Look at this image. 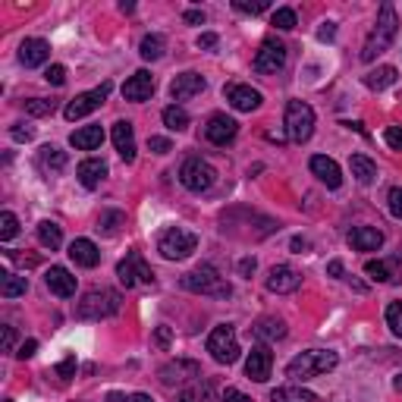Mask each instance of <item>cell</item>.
Listing matches in <instances>:
<instances>
[{
	"label": "cell",
	"instance_id": "cell-1",
	"mask_svg": "<svg viewBox=\"0 0 402 402\" xmlns=\"http://www.w3.org/2000/svg\"><path fill=\"white\" fill-rule=\"evenodd\" d=\"M396 10H393V4H380V13H377V23H374V29L368 35V41H365L362 47V60L371 63L377 60L384 51H390L393 38H396Z\"/></svg>",
	"mask_w": 402,
	"mask_h": 402
},
{
	"label": "cell",
	"instance_id": "cell-2",
	"mask_svg": "<svg viewBox=\"0 0 402 402\" xmlns=\"http://www.w3.org/2000/svg\"><path fill=\"white\" fill-rule=\"evenodd\" d=\"M182 289H189L195 295H214V299H230L232 295V286L214 264H201L199 271L186 273L182 277Z\"/></svg>",
	"mask_w": 402,
	"mask_h": 402
},
{
	"label": "cell",
	"instance_id": "cell-3",
	"mask_svg": "<svg viewBox=\"0 0 402 402\" xmlns=\"http://www.w3.org/2000/svg\"><path fill=\"white\" fill-rule=\"evenodd\" d=\"M340 365V355L330 349H308L302 355H295L292 362L286 365V374L295 380H308V377H317V374H327Z\"/></svg>",
	"mask_w": 402,
	"mask_h": 402
},
{
	"label": "cell",
	"instance_id": "cell-4",
	"mask_svg": "<svg viewBox=\"0 0 402 402\" xmlns=\"http://www.w3.org/2000/svg\"><path fill=\"white\" fill-rule=\"evenodd\" d=\"M117 312H119V292H114V289H88L82 295L79 308H76V314L82 321H101V317H110Z\"/></svg>",
	"mask_w": 402,
	"mask_h": 402
},
{
	"label": "cell",
	"instance_id": "cell-5",
	"mask_svg": "<svg viewBox=\"0 0 402 402\" xmlns=\"http://www.w3.org/2000/svg\"><path fill=\"white\" fill-rule=\"evenodd\" d=\"M195 249H199V236L189 232V230H182V227L164 230V232H160V239H158V252L167 261H182V258L192 255Z\"/></svg>",
	"mask_w": 402,
	"mask_h": 402
},
{
	"label": "cell",
	"instance_id": "cell-6",
	"mask_svg": "<svg viewBox=\"0 0 402 402\" xmlns=\"http://www.w3.org/2000/svg\"><path fill=\"white\" fill-rule=\"evenodd\" d=\"M314 132V110L305 101H289L286 104V136L295 145L308 142Z\"/></svg>",
	"mask_w": 402,
	"mask_h": 402
},
{
	"label": "cell",
	"instance_id": "cell-7",
	"mask_svg": "<svg viewBox=\"0 0 402 402\" xmlns=\"http://www.w3.org/2000/svg\"><path fill=\"white\" fill-rule=\"evenodd\" d=\"M208 352L214 355V362L220 365H232L239 358V340H236V327L232 324H220V327L211 330L208 336Z\"/></svg>",
	"mask_w": 402,
	"mask_h": 402
},
{
	"label": "cell",
	"instance_id": "cell-8",
	"mask_svg": "<svg viewBox=\"0 0 402 402\" xmlns=\"http://www.w3.org/2000/svg\"><path fill=\"white\" fill-rule=\"evenodd\" d=\"M179 182L189 189V192H208L217 182V170L201 158H189L179 170Z\"/></svg>",
	"mask_w": 402,
	"mask_h": 402
},
{
	"label": "cell",
	"instance_id": "cell-9",
	"mask_svg": "<svg viewBox=\"0 0 402 402\" xmlns=\"http://www.w3.org/2000/svg\"><path fill=\"white\" fill-rule=\"evenodd\" d=\"M117 277H119V283H123L126 289H132L136 283H148V286L154 283V271L145 264L142 252H136V249H132L129 255L117 264Z\"/></svg>",
	"mask_w": 402,
	"mask_h": 402
},
{
	"label": "cell",
	"instance_id": "cell-10",
	"mask_svg": "<svg viewBox=\"0 0 402 402\" xmlns=\"http://www.w3.org/2000/svg\"><path fill=\"white\" fill-rule=\"evenodd\" d=\"M286 66V45L277 38H267L261 41L258 54H255V73L261 76H273Z\"/></svg>",
	"mask_w": 402,
	"mask_h": 402
},
{
	"label": "cell",
	"instance_id": "cell-11",
	"mask_svg": "<svg viewBox=\"0 0 402 402\" xmlns=\"http://www.w3.org/2000/svg\"><path fill=\"white\" fill-rule=\"evenodd\" d=\"M110 95V82H104V85H97L95 91H82V95H76L73 101L66 104V110H63V117L66 119H82L88 114H95L97 107H101L104 101H107Z\"/></svg>",
	"mask_w": 402,
	"mask_h": 402
},
{
	"label": "cell",
	"instance_id": "cell-12",
	"mask_svg": "<svg viewBox=\"0 0 402 402\" xmlns=\"http://www.w3.org/2000/svg\"><path fill=\"white\" fill-rule=\"evenodd\" d=\"M201 380V365L189 362V358H176V362L160 368V384L164 386H176V384H195Z\"/></svg>",
	"mask_w": 402,
	"mask_h": 402
},
{
	"label": "cell",
	"instance_id": "cell-13",
	"mask_svg": "<svg viewBox=\"0 0 402 402\" xmlns=\"http://www.w3.org/2000/svg\"><path fill=\"white\" fill-rule=\"evenodd\" d=\"M236 132H239V123L227 114H214L208 119V126H204V136H208L211 145H227L236 138Z\"/></svg>",
	"mask_w": 402,
	"mask_h": 402
},
{
	"label": "cell",
	"instance_id": "cell-14",
	"mask_svg": "<svg viewBox=\"0 0 402 402\" xmlns=\"http://www.w3.org/2000/svg\"><path fill=\"white\" fill-rule=\"evenodd\" d=\"M299 286H302V273L289 264H277V267H271V273H267V289H271V292L283 295V292H295Z\"/></svg>",
	"mask_w": 402,
	"mask_h": 402
},
{
	"label": "cell",
	"instance_id": "cell-15",
	"mask_svg": "<svg viewBox=\"0 0 402 402\" xmlns=\"http://www.w3.org/2000/svg\"><path fill=\"white\" fill-rule=\"evenodd\" d=\"M271 368H273V355L267 345H255V349L249 352V362H245V374H249L255 384H264L267 377H271Z\"/></svg>",
	"mask_w": 402,
	"mask_h": 402
},
{
	"label": "cell",
	"instance_id": "cell-16",
	"mask_svg": "<svg viewBox=\"0 0 402 402\" xmlns=\"http://www.w3.org/2000/svg\"><path fill=\"white\" fill-rule=\"evenodd\" d=\"M151 91H154V76L148 73V69H138V73H132L129 79H126L123 97H126V101L142 104V101H148V97H151Z\"/></svg>",
	"mask_w": 402,
	"mask_h": 402
},
{
	"label": "cell",
	"instance_id": "cell-17",
	"mask_svg": "<svg viewBox=\"0 0 402 402\" xmlns=\"http://www.w3.org/2000/svg\"><path fill=\"white\" fill-rule=\"evenodd\" d=\"M308 167H312V173H314L327 189H340V186H343L340 164H336L333 158H327V154H314L312 164H308Z\"/></svg>",
	"mask_w": 402,
	"mask_h": 402
},
{
	"label": "cell",
	"instance_id": "cell-18",
	"mask_svg": "<svg viewBox=\"0 0 402 402\" xmlns=\"http://www.w3.org/2000/svg\"><path fill=\"white\" fill-rule=\"evenodd\" d=\"M204 85H208L204 76H199V73H179L170 82V95H173V101H189V97L201 95Z\"/></svg>",
	"mask_w": 402,
	"mask_h": 402
},
{
	"label": "cell",
	"instance_id": "cell-19",
	"mask_svg": "<svg viewBox=\"0 0 402 402\" xmlns=\"http://www.w3.org/2000/svg\"><path fill=\"white\" fill-rule=\"evenodd\" d=\"M19 60H23V66H41V63L51 60V45H47L45 38H25L23 47H19Z\"/></svg>",
	"mask_w": 402,
	"mask_h": 402
},
{
	"label": "cell",
	"instance_id": "cell-20",
	"mask_svg": "<svg viewBox=\"0 0 402 402\" xmlns=\"http://www.w3.org/2000/svg\"><path fill=\"white\" fill-rule=\"evenodd\" d=\"M114 145L119 151V158L129 164V160H136V129H132L129 119H119L114 123Z\"/></svg>",
	"mask_w": 402,
	"mask_h": 402
},
{
	"label": "cell",
	"instance_id": "cell-21",
	"mask_svg": "<svg viewBox=\"0 0 402 402\" xmlns=\"http://www.w3.org/2000/svg\"><path fill=\"white\" fill-rule=\"evenodd\" d=\"M227 101H230L236 110H242V114H252V110L261 107V91L252 88V85H230Z\"/></svg>",
	"mask_w": 402,
	"mask_h": 402
},
{
	"label": "cell",
	"instance_id": "cell-22",
	"mask_svg": "<svg viewBox=\"0 0 402 402\" xmlns=\"http://www.w3.org/2000/svg\"><path fill=\"white\" fill-rule=\"evenodd\" d=\"M47 289H51L54 295H60V299H69V295H76V277L66 271V267H51L45 277Z\"/></svg>",
	"mask_w": 402,
	"mask_h": 402
},
{
	"label": "cell",
	"instance_id": "cell-23",
	"mask_svg": "<svg viewBox=\"0 0 402 402\" xmlns=\"http://www.w3.org/2000/svg\"><path fill=\"white\" fill-rule=\"evenodd\" d=\"M349 245L355 252H377L384 245V232L374 227H355L349 232Z\"/></svg>",
	"mask_w": 402,
	"mask_h": 402
},
{
	"label": "cell",
	"instance_id": "cell-24",
	"mask_svg": "<svg viewBox=\"0 0 402 402\" xmlns=\"http://www.w3.org/2000/svg\"><path fill=\"white\" fill-rule=\"evenodd\" d=\"M76 176H79V182L85 189H97V186H101V179L107 176V164L97 160V158H88V160H82V164H79Z\"/></svg>",
	"mask_w": 402,
	"mask_h": 402
},
{
	"label": "cell",
	"instance_id": "cell-25",
	"mask_svg": "<svg viewBox=\"0 0 402 402\" xmlns=\"http://www.w3.org/2000/svg\"><path fill=\"white\" fill-rule=\"evenodd\" d=\"M69 258H73L79 267H97L101 252H97V245L91 242V239H76V242L69 245Z\"/></svg>",
	"mask_w": 402,
	"mask_h": 402
},
{
	"label": "cell",
	"instance_id": "cell-26",
	"mask_svg": "<svg viewBox=\"0 0 402 402\" xmlns=\"http://www.w3.org/2000/svg\"><path fill=\"white\" fill-rule=\"evenodd\" d=\"M101 142H104L101 126H82V129H76L69 136V145L79 148V151H95V148H101Z\"/></svg>",
	"mask_w": 402,
	"mask_h": 402
},
{
	"label": "cell",
	"instance_id": "cell-27",
	"mask_svg": "<svg viewBox=\"0 0 402 402\" xmlns=\"http://www.w3.org/2000/svg\"><path fill=\"white\" fill-rule=\"evenodd\" d=\"M252 336H255V340H264V343L283 340V336H286V324L280 321V317H261L255 327H252Z\"/></svg>",
	"mask_w": 402,
	"mask_h": 402
},
{
	"label": "cell",
	"instance_id": "cell-28",
	"mask_svg": "<svg viewBox=\"0 0 402 402\" xmlns=\"http://www.w3.org/2000/svg\"><path fill=\"white\" fill-rule=\"evenodd\" d=\"M176 402H214V384L211 380H195L192 386H186L179 393Z\"/></svg>",
	"mask_w": 402,
	"mask_h": 402
},
{
	"label": "cell",
	"instance_id": "cell-29",
	"mask_svg": "<svg viewBox=\"0 0 402 402\" xmlns=\"http://www.w3.org/2000/svg\"><path fill=\"white\" fill-rule=\"evenodd\" d=\"M349 167H352V176H355L362 186H368V182L377 179V167H374V160H368L365 154H352Z\"/></svg>",
	"mask_w": 402,
	"mask_h": 402
},
{
	"label": "cell",
	"instance_id": "cell-30",
	"mask_svg": "<svg viewBox=\"0 0 402 402\" xmlns=\"http://www.w3.org/2000/svg\"><path fill=\"white\" fill-rule=\"evenodd\" d=\"M393 82H396V66H377V69H371V73L365 76V85L374 88V91L390 88Z\"/></svg>",
	"mask_w": 402,
	"mask_h": 402
},
{
	"label": "cell",
	"instance_id": "cell-31",
	"mask_svg": "<svg viewBox=\"0 0 402 402\" xmlns=\"http://www.w3.org/2000/svg\"><path fill=\"white\" fill-rule=\"evenodd\" d=\"M271 402H317L312 390H302V386H277L271 393Z\"/></svg>",
	"mask_w": 402,
	"mask_h": 402
},
{
	"label": "cell",
	"instance_id": "cell-32",
	"mask_svg": "<svg viewBox=\"0 0 402 402\" xmlns=\"http://www.w3.org/2000/svg\"><path fill=\"white\" fill-rule=\"evenodd\" d=\"M25 289H29V280L19 277V273H4V277H0V295H4V299L25 295Z\"/></svg>",
	"mask_w": 402,
	"mask_h": 402
},
{
	"label": "cell",
	"instance_id": "cell-33",
	"mask_svg": "<svg viewBox=\"0 0 402 402\" xmlns=\"http://www.w3.org/2000/svg\"><path fill=\"white\" fill-rule=\"evenodd\" d=\"M167 51V41L164 35H145L142 45H138V54H142V60H160Z\"/></svg>",
	"mask_w": 402,
	"mask_h": 402
},
{
	"label": "cell",
	"instance_id": "cell-34",
	"mask_svg": "<svg viewBox=\"0 0 402 402\" xmlns=\"http://www.w3.org/2000/svg\"><path fill=\"white\" fill-rule=\"evenodd\" d=\"M38 242L45 245V249H60V242H63V230L57 227L54 220H41L38 223Z\"/></svg>",
	"mask_w": 402,
	"mask_h": 402
},
{
	"label": "cell",
	"instance_id": "cell-35",
	"mask_svg": "<svg viewBox=\"0 0 402 402\" xmlns=\"http://www.w3.org/2000/svg\"><path fill=\"white\" fill-rule=\"evenodd\" d=\"M393 264H396V261H368V264H365V273H368L371 280H377V283H393V280H396Z\"/></svg>",
	"mask_w": 402,
	"mask_h": 402
},
{
	"label": "cell",
	"instance_id": "cell-36",
	"mask_svg": "<svg viewBox=\"0 0 402 402\" xmlns=\"http://www.w3.org/2000/svg\"><path fill=\"white\" fill-rule=\"evenodd\" d=\"M126 223V214L123 211H101V217H97V230H104L107 236H114V232Z\"/></svg>",
	"mask_w": 402,
	"mask_h": 402
},
{
	"label": "cell",
	"instance_id": "cell-37",
	"mask_svg": "<svg viewBox=\"0 0 402 402\" xmlns=\"http://www.w3.org/2000/svg\"><path fill=\"white\" fill-rule=\"evenodd\" d=\"M41 164L47 167V170H63L66 167V151H60V148H54V145H47V148H41Z\"/></svg>",
	"mask_w": 402,
	"mask_h": 402
},
{
	"label": "cell",
	"instance_id": "cell-38",
	"mask_svg": "<svg viewBox=\"0 0 402 402\" xmlns=\"http://www.w3.org/2000/svg\"><path fill=\"white\" fill-rule=\"evenodd\" d=\"M164 126L167 129H173V132H182L189 126V114L182 107H176V104L173 107H164Z\"/></svg>",
	"mask_w": 402,
	"mask_h": 402
},
{
	"label": "cell",
	"instance_id": "cell-39",
	"mask_svg": "<svg viewBox=\"0 0 402 402\" xmlns=\"http://www.w3.org/2000/svg\"><path fill=\"white\" fill-rule=\"evenodd\" d=\"M54 107H57V104L47 101V97H32V101H25V114L29 117H51Z\"/></svg>",
	"mask_w": 402,
	"mask_h": 402
},
{
	"label": "cell",
	"instance_id": "cell-40",
	"mask_svg": "<svg viewBox=\"0 0 402 402\" xmlns=\"http://www.w3.org/2000/svg\"><path fill=\"white\" fill-rule=\"evenodd\" d=\"M271 25H277L280 32H289V29H295V13L289 10V6H280L277 13L271 16Z\"/></svg>",
	"mask_w": 402,
	"mask_h": 402
},
{
	"label": "cell",
	"instance_id": "cell-41",
	"mask_svg": "<svg viewBox=\"0 0 402 402\" xmlns=\"http://www.w3.org/2000/svg\"><path fill=\"white\" fill-rule=\"evenodd\" d=\"M16 232H19V220H16V214L4 211V214H0V239H4V242H10V239L16 236Z\"/></svg>",
	"mask_w": 402,
	"mask_h": 402
},
{
	"label": "cell",
	"instance_id": "cell-42",
	"mask_svg": "<svg viewBox=\"0 0 402 402\" xmlns=\"http://www.w3.org/2000/svg\"><path fill=\"white\" fill-rule=\"evenodd\" d=\"M386 324H390L393 333L402 336V302H393V305L386 308Z\"/></svg>",
	"mask_w": 402,
	"mask_h": 402
},
{
	"label": "cell",
	"instance_id": "cell-43",
	"mask_svg": "<svg viewBox=\"0 0 402 402\" xmlns=\"http://www.w3.org/2000/svg\"><path fill=\"white\" fill-rule=\"evenodd\" d=\"M232 6H236L239 13H252V16H255V13H264L271 4H267V0H236Z\"/></svg>",
	"mask_w": 402,
	"mask_h": 402
},
{
	"label": "cell",
	"instance_id": "cell-44",
	"mask_svg": "<svg viewBox=\"0 0 402 402\" xmlns=\"http://www.w3.org/2000/svg\"><path fill=\"white\" fill-rule=\"evenodd\" d=\"M76 368H79V365H76V355H66L54 371H57L60 380H69V377H76Z\"/></svg>",
	"mask_w": 402,
	"mask_h": 402
},
{
	"label": "cell",
	"instance_id": "cell-45",
	"mask_svg": "<svg viewBox=\"0 0 402 402\" xmlns=\"http://www.w3.org/2000/svg\"><path fill=\"white\" fill-rule=\"evenodd\" d=\"M45 79L51 82V85H63V82H66V66H60V63H54V66H47Z\"/></svg>",
	"mask_w": 402,
	"mask_h": 402
},
{
	"label": "cell",
	"instance_id": "cell-46",
	"mask_svg": "<svg viewBox=\"0 0 402 402\" xmlns=\"http://www.w3.org/2000/svg\"><path fill=\"white\" fill-rule=\"evenodd\" d=\"M170 138H164V136H151L148 138V151H154V154H167L170 151Z\"/></svg>",
	"mask_w": 402,
	"mask_h": 402
},
{
	"label": "cell",
	"instance_id": "cell-47",
	"mask_svg": "<svg viewBox=\"0 0 402 402\" xmlns=\"http://www.w3.org/2000/svg\"><path fill=\"white\" fill-rule=\"evenodd\" d=\"M386 201H390V214H393V217H399V220H402V189H390Z\"/></svg>",
	"mask_w": 402,
	"mask_h": 402
},
{
	"label": "cell",
	"instance_id": "cell-48",
	"mask_svg": "<svg viewBox=\"0 0 402 402\" xmlns=\"http://www.w3.org/2000/svg\"><path fill=\"white\" fill-rule=\"evenodd\" d=\"M384 138H386V145H390V148H396V151H402V129H399V126H386Z\"/></svg>",
	"mask_w": 402,
	"mask_h": 402
},
{
	"label": "cell",
	"instance_id": "cell-49",
	"mask_svg": "<svg viewBox=\"0 0 402 402\" xmlns=\"http://www.w3.org/2000/svg\"><path fill=\"white\" fill-rule=\"evenodd\" d=\"M10 136L16 138V142H32V136H35V132H32L25 123H16V126H13V129H10Z\"/></svg>",
	"mask_w": 402,
	"mask_h": 402
},
{
	"label": "cell",
	"instance_id": "cell-50",
	"mask_svg": "<svg viewBox=\"0 0 402 402\" xmlns=\"http://www.w3.org/2000/svg\"><path fill=\"white\" fill-rule=\"evenodd\" d=\"M4 352H13V345H16V330L10 327V324H4Z\"/></svg>",
	"mask_w": 402,
	"mask_h": 402
},
{
	"label": "cell",
	"instance_id": "cell-51",
	"mask_svg": "<svg viewBox=\"0 0 402 402\" xmlns=\"http://www.w3.org/2000/svg\"><path fill=\"white\" fill-rule=\"evenodd\" d=\"M35 352H38V340H25L23 345H19V352H16V355H19V358H23V362H25V358H32Z\"/></svg>",
	"mask_w": 402,
	"mask_h": 402
},
{
	"label": "cell",
	"instance_id": "cell-52",
	"mask_svg": "<svg viewBox=\"0 0 402 402\" xmlns=\"http://www.w3.org/2000/svg\"><path fill=\"white\" fill-rule=\"evenodd\" d=\"M333 35H336V25L333 23H324L321 29H317V38H321V41H333Z\"/></svg>",
	"mask_w": 402,
	"mask_h": 402
},
{
	"label": "cell",
	"instance_id": "cell-53",
	"mask_svg": "<svg viewBox=\"0 0 402 402\" xmlns=\"http://www.w3.org/2000/svg\"><path fill=\"white\" fill-rule=\"evenodd\" d=\"M255 258H242L239 261V273H242V277H252V273H255Z\"/></svg>",
	"mask_w": 402,
	"mask_h": 402
},
{
	"label": "cell",
	"instance_id": "cell-54",
	"mask_svg": "<svg viewBox=\"0 0 402 402\" xmlns=\"http://www.w3.org/2000/svg\"><path fill=\"white\" fill-rule=\"evenodd\" d=\"M223 402H252V396H245V393H239V390H232L230 386V390L223 393Z\"/></svg>",
	"mask_w": 402,
	"mask_h": 402
},
{
	"label": "cell",
	"instance_id": "cell-55",
	"mask_svg": "<svg viewBox=\"0 0 402 402\" xmlns=\"http://www.w3.org/2000/svg\"><path fill=\"white\" fill-rule=\"evenodd\" d=\"M182 19H186V23H192V25H201L204 23V13L201 10H186V16H182Z\"/></svg>",
	"mask_w": 402,
	"mask_h": 402
},
{
	"label": "cell",
	"instance_id": "cell-56",
	"mask_svg": "<svg viewBox=\"0 0 402 402\" xmlns=\"http://www.w3.org/2000/svg\"><path fill=\"white\" fill-rule=\"evenodd\" d=\"M199 47H217V35H214V32L199 35Z\"/></svg>",
	"mask_w": 402,
	"mask_h": 402
},
{
	"label": "cell",
	"instance_id": "cell-57",
	"mask_svg": "<svg viewBox=\"0 0 402 402\" xmlns=\"http://www.w3.org/2000/svg\"><path fill=\"white\" fill-rule=\"evenodd\" d=\"M308 249H312V242H308V239H302V236L292 239V252H295V255H302V252H308Z\"/></svg>",
	"mask_w": 402,
	"mask_h": 402
},
{
	"label": "cell",
	"instance_id": "cell-58",
	"mask_svg": "<svg viewBox=\"0 0 402 402\" xmlns=\"http://www.w3.org/2000/svg\"><path fill=\"white\" fill-rule=\"evenodd\" d=\"M327 273H330V277H343V261H340V258L330 261V264H327Z\"/></svg>",
	"mask_w": 402,
	"mask_h": 402
},
{
	"label": "cell",
	"instance_id": "cell-59",
	"mask_svg": "<svg viewBox=\"0 0 402 402\" xmlns=\"http://www.w3.org/2000/svg\"><path fill=\"white\" fill-rule=\"evenodd\" d=\"M158 345H170V327H158Z\"/></svg>",
	"mask_w": 402,
	"mask_h": 402
},
{
	"label": "cell",
	"instance_id": "cell-60",
	"mask_svg": "<svg viewBox=\"0 0 402 402\" xmlns=\"http://www.w3.org/2000/svg\"><path fill=\"white\" fill-rule=\"evenodd\" d=\"M126 402H154V399L148 396V393H132V396L126 399Z\"/></svg>",
	"mask_w": 402,
	"mask_h": 402
},
{
	"label": "cell",
	"instance_id": "cell-61",
	"mask_svg": "<svg viewBox=\"0 0 402 402\" xmlns=\"http://www.w3.org/2000/svg\"><path fill=\"white\" fill-rule=\"evenodd\" d=\"M393 386H396V390L402 393V374H399V377H396V380H393Z\"/></svg>",
	"mask_w": 402,
	"mask_h": 402
}]
</instances>
